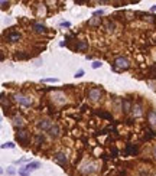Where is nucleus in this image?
Instances as JSON below:
<instances>
[{
    "mask_svg": "<svg viewBox=\"0 0 156 176\" xmlns=\"http://www.w3.org/2000/svg\"><path fill=\"white\" fill-rule=\"evenodd\" d=\"M15 137L22 146H29V143H31V133L25 129H16Z\"/></svg>",
    "mask_w": 156,
    "mask_h": 176,
    "instance_id": "f257e3e1",
    "label": "nucleus"
},
{
    "mask_svg": "<svg viewBox=\"0 0 156 176\" xmlns=\"http://www.w3.org/2000/svg\"><path fill=\"white\" fill-rule=\"evenodd\" d=\"M82 75H84V71H82V69H79L78 72H75V78H81Z\"/></svg>",
    "mask_w": 156,
    "mask_h": 176,
    "instance_id": "bb28decb",
    "label": "nucleus"
},
{
    "mask_svg": "<svg viewBox=\"0 0 156 176\" xmlns=\"http://www.w3.org/2000/svg\"><path fill=\"white\" fill-rule=\"evenodd\" d=\"M94 113H95L97 116H100V117H103V118H106V120H110V121L113 120V116H111L110 113H107V111H100V110H95Z\"/></svg>",
    "mask_w": 156,
    "mask_h": 176,
    "instance_id": "a211bd4d",
    "label": "nucleus"
},
{
    "mask_svg": "<svg viewBox=\"0 0 156 176\" xmlns=\"http://www.w3.org/2000/svg\"><path fill=\"white\" fill-rule=\"evenodd\" d=\"M36 127H38L39 130H49L51 127H52V121H49L48 118H40L36 121Z\"/></svg>",
    "mask_w": 156,
    "mask_h": 176,
    "instance_id": "423d86ee",
    "label": "nucleus"
},
{
    "mask_svg": "<svg viewBox=\"0 0 156 176\" xmlns=\"http://www.w3.org/2000/svg\"><path fill=\"white\" fill-rule=\"evenodd\" d=\"M61 26H64V28H70L71 25H70V22H62V23H61Z\"/></svg>",
    "mask_w": 156,
    "mask_h": 176,
    "instance_id": "c756f323",
    "label": "nucleus"
},
{
    "mask_svg": "<svg viewBox=\"0 0 156 176\" xmlns=\"http://www.w3.org/2000/svg\"><path fill=\"white\" fill-rule=\"evenodd\" d=\"M15 101L19 103V104L23 105V107H31L32 103H33V100H32L29 95H25V94H22V92L15 94Z\"/></svg>",
    "mask_w": 156,
    "mask_h": 176,
    "instance_id": "7ed1b4c3",
    "label": "nucleus"
},
{
    "mask_svg": "<svg viewBox=\"0 0 156 176\" xmlns=\"http://www.w3.org/2000/svg\"><path fill=\"white\" fill-rule=\"evenodd\" d=\"M1 149H15V144H13L12 141H9V143L1 144Z\"/></svg>",
    "mask_w": 156,
    "mask_h": 176,
    "instance_id": "5701e85b",
    "label": "nucleus"
},
{
    "mask_svg": "<svg viewBox=\"0 0 156 176\" xmlns=\"http://www.w3.org/2000/svg\"><path fill=\"white\" fill-rule=\"evenodd\" d=\"M43 82H58V80L56 78H45V80H42Z\"/></svg>",
    "mask_w": 156,
    "mask_h": 176,
    "instance_id": "393cba45",
    "label": "nucleus"
},
{
    "mask_svg": "<svg viewBox=\"0 0 156 176\" xmlns=\"http://www.w3.org/2000/svg\"><path fill=\"white\" fill-rule=\"evenodd\" d=\"M153 157L156 159V146H155V149H153Z\"/></svg>",
    "mask_w": 156,
    "mask_h": 176,
    "instance_id": "2f4dec72",
    "label": "nucleus"
},
{
    "mask_svg": "<svg viewBox=\"0 0 156 176\" xmlns=\"http://www.w3.org/2000/svg\"><path fill=\"white\" fill-rule=\"evenodd\" d=\"M39 168H40V163H39V162H29L26 166H23V168H20V169L29 173L31 170H36V169H39Z\"/></svg>",
    "mask_w": 156,
    "mask_h": 176,
    "instance_id": "1a4fd4ad",
    "label": "nucleus"
},
{
    "mask_svg": "<svg viewBox=\"0 0 156 176\" xmlns=\"http://www.w3.org/2000/svg\"><path fill=\"white\" fill-rule=\"evenodd\" d=\"M103 15H104L103 10H95V12L93 13V16H95V17H97V16H103Z\"/></svg>",
    "mask_w": 156,
    "mask_h": 176,
    "instance_id": "a878e982",
    "label": "nucleus"
},
{
    "mask_svg": "<svg viewBox=\"0 0 156 176\" xmlns=\"http://www.w3.org/2000/svg\"><path fill=\"white\" fill-rule=\"evenodd\" d=\"M48 133H49V136H51V137L56 139V137H59V136H61V129H59V126L54 124V126L48 130Z\"/></svg>",
    "mask_w": 156,
    "mask_h": 176,
    "instance_id": "9b49d317",
    "label": "nucleus"
},
{
    "mask_svg": "<svg viewBox=\"0 0 156 176\" xmlns=\"http://www.w3.org/2000/svg\"><path fill=\"white\" fill-rule=\"evenodd\" d=\"M132 113H133V117H140L143 114V107L140 104H133Z\"/></svg>",
    "mask_w": 156,
    "mask_h": 176,
    "instance_id": "f8f14e48",
    "label": "nucleus"
},
{
    "mask_svg": "<svg viewBox=\"0 0 156 176\" xmlns=\"http://www.w3.org/2000/svg\"><path fill=\"white\" fill-rule=\"evenodd\" d=\"M13 124H15L16 129H22L23 124H25V121H23V118H22L20 116H15V118H13Z\"/></svg>",
    "mask_w": 156,
    "mask_h": 176,
    "instance_id": "f3484780",
    "label": "nucleus"
},
{
    "mask_svg": "<svg viewBox=\"0 0 156 176\" xmlns=\"http://www.w3.org/2000/svg\"><path fill=\"white\" fill-rule=\"evenodd\" d=\"M75 49L78 52H85L88 49V42L87 41H78L77 45H75Z\"/></svg>",
    "mask_w": 156,
    "mask_h": 176,
    "instance_id": "ddd939ff",
    "label": "nucleus"
},
{
    "mask_svg": "<svg viewBox=\"0 0 156 176\" xmlns=\"http://www.w3.org/2000/svg\"><path fill=\"white\" fill-rule=\"evenodd\" d=\"M6 7H9V1H4V0H3V1H1V10H4Z\"/></svg>",
    "mask_w": 156,
    "mask_h": 176,
    "instance_id": "cd10ccee",
    "label": "nucleus"
},
{
    "mask_svg": "<svg viewBox=\"0 0 156 176\" xmlns=\"http://www.w3.org/2000/svg\"><path fill=\"white\" fill-rule=\"evenodd\" d=\"M7 173H9V175H15V173H16V169H15V168H9V169H7Z\"/></svg>",
    "mask_w": 156,
    "mask_h": 176,
    "instance_id": "c85d7f7f",
    "label": "nucleus"
},
{
    "mask_svg": "<svg viewBox=\"0 0 156 176\" xmlns=\"http://www.w3.org/2000/svg\"><path fill=\"white\" fill-rule=\"evenodd\" d=\"M113 64H114V65H113V69H114V71H118V69L126 71V69L130 68V62H129V59L124 58V56H118V58H116Z\"/></svg>",
    "mask_w": 156,
    "mask_h": 176,
    "instance_id": "f03ea898",
    "label": "nucleus"
},
{
    "mask_svg": "<svg viewBox=\"0 0 156 176\" xmlns=\"http://www.w3.org/2000/svg\"><path fill=\"white\" fill-rule=\"evenodd\" d=\"M54 160H55L58 165H61L62 168H67V165H68V159H67L65 153H62V152L55 153V155H54Z\"/></svg>",
    "mask_w": 156,
    "mask_h": 176,
    "instance_id": "39448f33",
    "label": "nucleus"
},
{
    "mask_svg": "<svg viewBox=\"0 0 156 176\" xmlns=\"http://www.w3.org/2000/svg\"><path fill=\"white\" fill-rule=\"evenodd\" d=\"M101 65H103V64H101V62H100V61H94V62H93V64H91V67H93V68H94V69H97V68H100V67H101Z\"/></svg>",
    "mask_w": 156,
    "mask_h": 176,
    "instance_id": "b1692460",
    "label": "nucleus"
},
{
    "mask_svg": "<svg viewBox=\"0 0 156 176\" xmlns=\"http://www.w3.org/2000/svg\"><path fill=\"white\" fill-rule=\"evenodd\" d=\"M150 12H156V4H155V6H152V9H150Z\"/></svg>",
    "mask_w": 156,
    "mask_h": 176,
    "instance_id": "7c9ffc66",
    "label": "nucleus"
},
{
    "mask_svg": "<svg viewBox=\"0 0 156 176\" xmlns=\"http://www.w3.org/2000/svg\"><path fill=\"white\" fill-rule=\"evenodd\" d=\"M15 58H16V59H29V58H31V55H29V53H26V52H23V51H20V52L17 51V52L15 53Z\"/></svg>",
    "mask_w": 156,
    "mask_h": 176,
    "instance_id": "6ab92c4d",
    "label": "nucleus"
},
{
    "mask_svg": "<svg viewBox=\"0 0 156 176\" xmlns=\"http://www.w3.org/2000/svg\"><path fill=\"white\" fill-rule=\"evenodd\" d=\"M114 23L113 22H110V20H107L106 22V29H107V32H114Z\"/></svg>",
    "mask_w": 156,
    "mask_h": 176,
    "instance_id": "412c9836",
    "label": "nucleus"
},
{
    "mask_svg": "<svg viewBox=\"0 0 156 176\" xmlns=\"http://www.w3.org/2000/svg\"><path fill=\"white\" fill-rule=\"evenodd\" d=\"M100 25H101V19H100V17L93 16V17L88 20V26H91V28H100Z\"/></svg>",
    "mask_w": 156,
    "mask_h": 176,
    "instance_id": "4468645a",
    "label": "nucleus"
},
{
    "mask_svg": "<svg viewBox=\"0 0 156 176\" xmlns=\"http://www.w3.org/2000/svg\"><path fill=\"white\" fill-rule=\"evenodd\" d=\"M132 108H133V103H132L129 98H123V100H121V111L127 114V113L132 111Z\"/></svg>",
    "mask_w": 156,
    "mask_h": 176,
    "instance_id": "0eeeda50",
    "label": "nucleus"
},
{
    "mask_svg": "<svg viewBox=\"0 0 156 176\" xmlns=\"http://www.w3.org/2000/svg\"><path fill=\"white\" fill-rule=\"evenodd\" d=\"M149 75H150L152 78H156V65H152V67L149 68Z\"/></svg>",
    "mask_w": 156,
    "mask_h": 176,
    "instance_id": "4be33fe9",
    "label": "nucleus"
},
{
    "mask_svg": "<svg viewBox=\"0 0 156 176\" xmlns=\"http://www.w3.org/2000/svg\"><path fill=\"white\" fill-rule=\"evenodd\" d=\"M33 32L35 33H46V26L42 23H35L33 25Z\"/></svg>",
    "mask_w": 156,
    "mask_h": 176,
    "instance_id": "2eb2a0df",
    "label": "nucleus"
},
{
    "mask_svg": "<svg viewBox=\"0 0 156 176\" xmlns=\"http://www.w3.org/2000/svg\"><path fill=\"white\" fill-rule=\"evenodd\" d=\"M137 153H139V147L136 144H127L126 146L124 155H127V156H136Z\"/></svg>",
    "mask_w": 156,
    "mask_h": 176,
    "instance_id": "6e6552de",
    "label": "nucleus"
},
{
    "mask_svg": "<svg viewBox=\"0 0 156 176\" xmlns=\"http://www.w3.org/2000/svg\"><path fill=\"white\" fill-rule=\"evenodd\" d=\"M20 35L19 33H15V32H9V35H7V41L9 42H19L20 41Z\"/></svg>",
    "mask_w": 156,
    "mask_h": 176,
    "instance_id": "dca6fc26",
    "label": "nucleus"
},
{
    "mask_svg": "<svg viewBox=\"0 0 156 176\" xmlns=\"http://www.w3.org/2000/svg\"><path fill=\"white\" fill-rule=\"evenodd\" d=\"M87 97H88V100L90 101H100L101 100V97H103V89L101 88H97V87H93L88 89V92H87Z\"/></svg>",
    "mask_w": 156,
    "mask_h": 176,
    "instance_id": "20e7f679",
    "label": "nucleus"
},
{
    "mask_svg": "<svg viewBox=\"0 0 156 176\" xmlns=\"http://www.w3.org/2000/svg\"><path fill=\"white\" fill-rule=\"evenodd\" d=\"M33 139H35V144H36V146H40L42 143H45V137H43L42 134H35Z\"/></svg>",
    "mask_w": 156,
    "mask_h": 176,
    "instance_id": "aec40b11",
    "label": "nucleus"
},
{
    "mask_svg": "<svg viewBox=\"0 0 156 176\" xmlns=\"http://www.w3.org/2000/svg\"><path fill=\"white\" fill-rule=\"evenodd\" d=\"M146 117H148V123L155 127L156 126V111L155 110H149L148 114H146Z\"/></svg>",
    "mask_w": 156,
    "mask_h": 176,
    "instance_id": "9d476101",
    "label": "nucleus"
}]
</instances>
